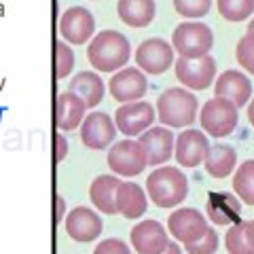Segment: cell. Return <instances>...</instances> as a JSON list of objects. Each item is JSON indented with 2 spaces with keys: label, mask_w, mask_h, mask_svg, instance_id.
Segmentation results:
<instances>
[{
  "label": "cell",
  "mask_w": 254,
  "mask_h": 254,
  "mask_svg": "<svg viewBox=\"0 0 254 254\" xmlns=\"http://www.w3.org/2000/svg\"><path fill=\"white\" fill-rule=\"evenodd\" d=\"M115 203H117V214H123V216L129 218V220L140 218L148 208V199H146L144 189L140 185H136V182H129V180L119 182Z\"/></svg>",
  "instance_id": "19"
},
{
  "label": "cell",
  "mask_w": 254,
  "mask_h": 254,
  "mask_svg": "<svg viewBox=\"0 0 254 254\" xmlns=\"http://www.w3.org/2000/svg\"><path fill=\"white\" fill-rule=\"evenodd\" d=\"M68 155V140L62 136V133H58L55 136V161H64V157Z\"/></svg>",
  "instance_id": "34"
},
{
  "label": "cell",
  "mask_w": 254,
  "mask_h": 254,
  "mask_svg": "<svg viewBox=\"0 0 254 254\" xmlns=\"http://www.w3.org/2000/svg\"><path fill=\"white\" fill-rule=\"evenodd\" d=\"M108 168L113 170L117 176H123V178H133L138 174L144 172L146 168V153L144 148L140 146V142L127 138L121 142H113L108 148Z\"/></svg>",
  "instance_id": "7"
},
{
  "label": "cell",
  "mask_w": 254,
  "mask_h": 254,
  "mask_svg": "<svg viewBox=\"0 0 254 254\" xmlns=\"http://www.w3.org/2000/svg\"><path fill=\"white\" fill-rule=\"evenodd\" d=\"M248 32H254V19L248 23Z\"/></svg>",
  "instance_id": "39"
},
{
  "label": "cell",
  "mask_w": 254,
  "mask_h": 254,
  "mask_svg": "<svg viewBox=\"0 0 254 254\" xmlns=\"http://www.w3.org/2000/svg\"><path fill=\"white\" fill-rule=\"evenodd\" d=\"M172 47L180 58H203L214 47V34L201 21H185L174 30Z\"/></svg>",
  "instance_id": "5"
},
{
  "label": "cell",
  "mask_w": 254,
  "mask_h": 254,
  "mask_svg": "<svg viewBox=\"0 0 254 254\" xmlns=\"http://www.w3.org/2000/svg\"><path fill=\"white\" fill-rule=\"evenodd\" d=\"M220 17L227 21H244L254 13V0H216Z\"/></svg>",
  "instance_id": "27"
},
{
  "label": "cell",
  "mask_w": 254,
  "mask_h": 254,
  "mask_svg": "<svg viewBox=\"0 0 254 254\" xmlns=\"http://www.w3.org/2000/svg\"><path fill=\"white\" fill-rule=\"evenodd\" d=\"M174 9L187 19H199L212 9V0H174Z\"/></svg>",
  "instance_id": "30"
},
{
  "label": "cell",
  "mask_w": 254,
  "mask_h": 254,
  "mask_svg": "<svg viewBox=\"0 0 254 254\" xmlns=\"http://www.w3.org/2000/svg\"><path fill=\"white\" fill-rule=\"evenodd\" d=\"M205 212L214 225H231V222H237V216H240V199L231 193H210Z\"/></svg>",
  "instance_id": "23"
},
{
  "label": "cell",
  "mask_w": 254,
  "mask_h": 254,
  "mask_svg": "<svg viewBox=\"0 0 254 254\" xmlns=\"http://www.w3.org/2000/svg\"><path fill=\"white\" fill-rule=\"evenodd\" d=\"M199 123L208 136L227 138L235 131L237 123H240V108L231 100L214 95L212 100H208L203 104L199 113Z\"/></svg>",
  "instance_id": "4"
},
{
  "label": "cell",
  "mask_w": 254,
  "mask_h": 254,
  "mask_svg": "<svg viewBox=\"0 0 254 254\" xmlns=\"http://www.w3.org/2000/svg\"><path fill=\"white\" fill-rule=\"evenodd\" d=\"M95 32V19L85 6H70L60 17V34L68 45H85Z\"/></svg>",
  "instance_id": "11"
},
{
  "label": "cell",
  "mask_w": 254,
  "mask_h": 254,
  "mask_svg": "<svg viewBox=\"0 0 254 254\" xmlns=\"http://www.w3.org/2000/svg\"><path fill=\"white\" fill-rule=\"evenodd\" d=\"M146 195L159 208H174L187 199L189 178L180 168L159 165L146 178Z\"/></svg>",
  "instance_id": "3"
},
{
  "label": "cell",
  "mask_w": 254,
  "mask_h": 254,
  "mask_svg": "<svg viewBox=\"0 0 254 254\" xmlns=\"http://www.w3.org/2000/svg\"><path fill=\"white\" fill-rule=\"evenodd\" d=\"M168 229L174 235V240H178L180 244H193L208 231V220L205 216L195 210V208H178L176 212L170 214L168 218Z\"/></svg>",
  "instance_id": "13"
},
{
  "label": "cell",
  "mask_w": 254,
  "mask_h": 254,
  "mask_svg": "<svg viewBox=\"0 0 254 254\" xmlns=\"http://www.w3.org/2000/svg\"><path fill=\"white\" fill-rule=\"evenodd\" d=\"M161 254H182V248H180V246L178 244H174V242H170L168 244V248H165Z\"/></svg>",
  "instance_id": "37"
},
{
  "label": "cell",
  "mask_w": 254,
  "mask_h": 254,
  "mask_svg": "<svg viewBox=\"0 0 254 254\" xmlns=\"http://www.w3.org/2000/svg\"><path fill=\"white\" fill-rule=\"evenodd\" d=\"M140 146L146 153V163L148 165H163L165 161H170L174 155V133L170 127H150L144 133H140Z\"/></svg>",
  "instance_id": "17"
},
{
  "label": "cell",
  "mask_w": 254,
  "mask_h": 254,
  "mask_svg": "<svg viewBox=\"0 0 254 254\" xmlns=\"http://www.w3.org/2000/svg\"><path fill=\"white\" fill-rule=\"evenodd\" d=\"M176 78L185 89L203 91L216 81V60L210 55L203 58H180L174 62Z\"/></svg>",
  "instance_id": "6"
},
{
  "label": "cell",
  "mask_w": 254,
  "mask_h": 254,
  "mask_svg": "<svg viewBox=\"0 0 254 254\" xmlns=\"http://www.w3.org/2000/svg\"><path fill=\"white\" fill-rule=\"evenodd\" d=\"M119 182L121 180H119L117 176H98V178H93L91 187H89V197H91V203L102 214H117L115 197H117Z\"/></svg>",
  "instance_id": "25"
},
{
  "label": "cell",
  "mask_w": 254,
  "mask_h": 254,
  "mask_svg": "<svg viewBox=\"0 0 254 254\" xmlns=\"http://www.w3.org/2000/svg\"><path fill=\"white\" fill-rule=\"evenodd\" d=\"M233 190L244 203L254 205V159L244 161L233 176Z\"/></svg>",
  "instance_id": "26"
},
{
  "label": "cell",
  "mask_w": 254,
  "mask_h": 254,
  "mask_svg": "<svg viewBox=\"0 0 254 254\" xmlns=\"http://www.w3.org/2000/svg\"><path fill=\"white\" fill-rule=\"evenodd\" d=\"M117 138V125L106 113H89L81 123V140L87 148L91 150H104Z\"/></svg>",
  "instance_id": "12"
},
{
  "label": "cell",
  "mask_w": 254,
  "mask_h": 254,
  "mask_svg": "<svg viewBox=\"0 0 254 254\" xmlns=\"http://www.w3.org/2000/svg\"><path fill=\"white\" fill-rule=\"evenodd\" d=\"M68 91L76 93L87 104V108H95L102 102V98H104L106 87H104V81H102V76L98 72L83 70V72H78L76 76L70 78Z\"/></svg>",
  "instance_id": "22"
},
{
  "label": "cell",
  "mask_w": 254,
  "mask_h": 254,
  "mask_svg": "<svg viewBox=\"0 0 254 254\" xmlns=\"http://www.w3.org/2000/svg\"><path fill=\"white\" fill-rule=\"evenodd\" d=\"M117 15L129 28H146L157 15L155 0H119Z\"/></svg>",
  "instance_id": "21"
},
{
  "label": "cell",
  "mask_w": 254,
  "mask_h": 254,
  "mask_svg": "<svg viewBox=\"0 0 254 254\" xmlns=\"http://www.w3.org/2000/svg\"><path fill=\"white\" fill-rule=\"evenodd\" d=\"M174 62H176V58H174V47L165 41V38H159V36L146 38L136 49V66L144 74L159 76V74L168 72Z\"/></svg>",
  "instance_id": "8"
},
{
  "label": "cell",
  "mask_w": 254,
  "mask_h": 254,
  "mask_svg": "<svg viewBox=\"0 0 254 254\" xmlns=\"http://www.w3.org/2000/svg\"><path fill=\"white\" fill-rule=\"evenodd\" d=\"M248 121H250V125H254V100L250 102V106H248Z\"/></svg>",
  "instance_id": "38"
},
{
  "label": "cell",
  "mask_w": 254,
  "mask_h": 254,
  "mask_svg": "<svg viewBox=\"0 0 254 254\" xmlns=\"http://www.w3.org/2000/svg\"><path fill=\"white\" fill-rule=\"evenodd\" d=\"M210 142L201 129H182L174 142V157L182 168H197L205 161Z\"/></svg>",
  "instance_id": "14"
},
{
  "label": "cell",
  "mask_w": 254,
  "mask_h": 254,
  "mask_svg": "<svg viewBox=\"0 0 254 254\" xmlns=\"http://www.w3.org/2000/svg\"><path fill=\"white\" fill-rule=\"evenodd\" d=\"M225 246H227V252L229 254H254L252 246L248 244V240H246L244 220H237V222H233V225L227 229Z\"/></svg>",
  "instance_id": "28"
},
{
  "label": "cell",
  "mask_w": 254,
  "mask_h": 254,
  "mask_svg": "<svg viewBox=\"0 0 254 254\" xmlns=\"http://www.w3.org/2000/svg\"><path fill=\"white\" fill-rule=\"evenodd\" d=\"M87 60L98 72H117L131 60V45L119 30H102L89 41Z\"/></svg>",
  "instance_id": "1"
},
{
  "label": "cell",
  "mask_w": 254,
  "mask_h": 254,
  "mask_svg": "<svg viewBox=\"0 0 254 254\" xmlns=\"http://www.w3.org/2000/svg\"><path fill=\"white\" fill-rule=\"evenodd\" d=\"M214 93L218 98L231 100L237 108H244L252 98V83L248 76L237 72V70H225V72H220V76H216Z\"/></svg>",
  "instance_id": "18"
},
{
  "label": "cell",
  "mask_w": 254,
  "mask_h": 254,
  "mask_svg": "<svg viewBox=\"0 0 254 254\" xmlns=\"http://www.w3.org/2000/svg\"><path fill=\"white\" fill-rule=\"evenodd\" d=\"M72 68H74V51L70 49L66 41H58L55 43V76L60 81L68 78Z\"/></svg>",
  "instance_id": "29"
},
{
  "label": "cell",
  "mask_w": 254,
  "mask_h": 254,
  "mask_svg": "<svg viewBox=\"0 0 254 254\" xmlns=\"http://www.w3.org/2000/svg\"><path fill=\"white\" fill-rule=\"evenodd\" d=\"M244 233H246V240H248V244L254 250V220H244Z\"/></svg>",
  "instance_id": "36"
},
{
  "label": "cell",
  "mask_w": 254,
  "mask_h": 254,
  "mask_svg": "<svg viewBox=\"0 0 254 254\" xmlns=\"http://www.w3.org/2000/svg\"><path fill=\"white\" fill-rule=\"evenodd\" d=\"M93 254H131V250L125 242L117 240V237H108V240H102L95 246Z\"/></svg>",
  "instance_id": "33"
},
{
  "label": "cell",
  "mask_w": 254,
  "mask_h": 254,
  "mask_svg": "<svg viewBox=\"0 0 254 254\" xmlns=\"http://www.w3.org/2000/svg\"><path fill=\"white\" fill-rule=\"evenodd\" d=\"M185 248L189 254H214L218 250V235L214 229L208 227V231H205L199 240L193 242V244H187Z\"/></svg>",
  "instance_id": "32"
},
{
  "label": "cell",
  "mask_w": 254,
  "mask_h": 254,
  "mask_svg": "<svg viewBox=\"0 0 254 254\" xmlns=\"http://www.w3.org/2000/svg\"><path fill=\"white\" fill-rule=\"evenodd\" d=\"M148 81L146 74L140 68H121L117 70L115 76H110L108 91L113 100L119 104H129V102H138L146 95Z\"/></svg>",
  "instance_id": "10"
},
{
  "label": "cell",
  "mask_w": 254,
  "mask_h": 254,
  "mask_svg": "<svg viewBox=\"0 0 254 254\" xmlns=\"http://www.w3.org/2000/svg\"><path fill=\"white\" fill-rule=\"evenodd\" d=\"M104 231V222L98 212H93L85 205H78L66 216V233L70 240L78 244H89L95 242Z\"/></svg>",
  "instance_id": "15"
},
{
  "label": "cell",
  "mask_w": 254,
  "mask_h": 254,
  "mask_svg": "<svg viewBox=\"0 0 254 254\" xmlns=\"http://www.w3.org/2000/svg\"><path fill=\"white\" fill-rule=\"evenodd\" d=\"M87 104L72 91H64L55 102V123L62 131H74L85 119Z\"/></svg>",
  "instance_id": "20"
},
{
  "label": "cell",
  "mask_w": 254,
  "mask_h": 254,
  "mask_svg": "<svg viewBox=\"0 0 254 254\" xmlns=\"http://www.w3.org/2000/svg\"><path fill=\"white\" fill-rule=\"evenodd\" d=\"M66 216V201L64 197H55V222H62Z\"/></svg>",
  "instance_id": "35"
},
{
  "label": "cell",
  "mask_w": 254,
  "mask_h": 254,
  "mask_svg": "<svg viewBox=\"0 0 254 254\" xmlns=\"http://www.w3.org/2000/svg\"><path fill=\"white\" fill-rule=\"evenodd\" d=\"M129 240L138 254H161L170 244L168 229L159 220H142L131 229Z\"/></svg>",
  "instance_id": "16"
},
{
  "label": "cell",
  "mask_w": 254,
  "mask_h": 254,
  "mask_svg": "<svg viewBox=\"0 0 254 254\" xmlns=\"http://www.w3.org/2000/svg\"><path fill=\"white\" fill-rule=\"evenodd\" d=\"M205 172L210 174L212 178L222 180L227 178L229 174L235 170L237 165V153L233 146H227V144H214L210 146L208 155H205Z\"/></svg>",
  "instance_id": "24"
},
{
  "label": "cell",
  "mask_w": 254,
  "mask_h": 254,
  "mask_svg": "<svg viewBox=\"0 0 254 254\" xmlns=\"http://www.w3.org/2000/svg\"><path fill=\"white\" fill-rule=\"evenodd\" d=\"M157 117L163 123V127H190L197 119V110H199V102H197L195 93L187 91L185 87H170L157 98Z\"/></svg>",
  "instance_id": "2"
},
{
  "label": "cell",
  "mask_w": 254,
  "mask_h": 254,
  "mask_svg": "<svg viewBox=\"0 0 254 254\" xmlns=\"http://www.w3.org/2000/svg\"><path fill=\"white\" fill-rule=\"evenodd\" d=\"M155 119H157V113L153 104L138 100V102H129V104L119 106V110L115 113V125L127 138H136L153 127Z\"/></svg>",
  "instance_id": "9"
},
{
  "label": "cell",
  "mask_w": 254,
  "mask_h": 254,
  "mask_svg": "<svg viewBox=\"0 0 254 254\" xmlns=\"http://www.w3.org/2000/svg\"><path fill=\"white\" fill-rule=\"evenodd\" d=\"M235 58L244 70L254 74V32H246L235 47Z\"/></svg>",
  "instance_id": "31"
}]
</instances>
